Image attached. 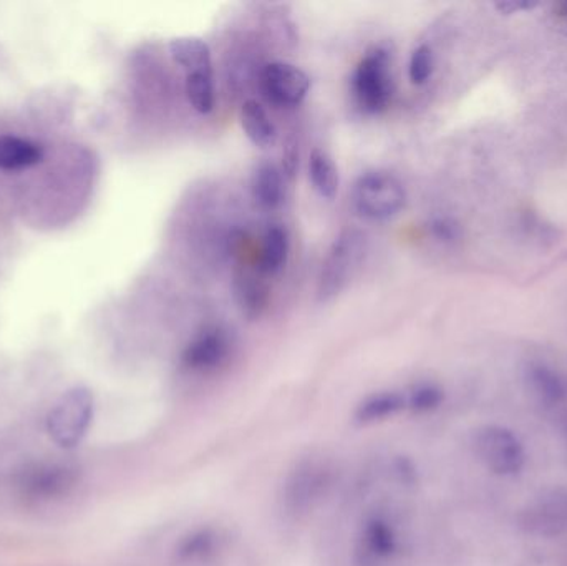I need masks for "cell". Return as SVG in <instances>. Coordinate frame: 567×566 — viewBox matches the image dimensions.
<instances>
[{
    "mask_svg": "<svg viewBox=\"0 0 567 566\" xmlns=\"http://www.w3.org/2000/svg\"><path fill=\"white\" fill-rule=\"evenodd\" d=\"M95 418V398L85 385H75L60 395L47 415V432L60 449L82 444Z\"/></svg>",
    "mask_w": 567,
    "mask_h": 566,
    "instance_id": "1",
    "label": "cell"
},
{
    "mask_svg": "<svg viewBox=\"0 0 567 566\" xmlns=\"http://www.w3.org/2000/svg\"><path fill=\"white\" fill-rule=\"evenodd\" d=\"M406 203L402 182L383 169L363 173L352 189V205L362 218L386 222L395 218Z\"/></svg>",
    "mask_w": 567,
    "mask_h": 566,
    "instance_id": "2",
    "label": "cell"
},
{
    "mask_svg": "<svg viewBox=\"0 0 567 566\" xmlns=\"http://www.w3.org/2000/svg\"><path fill=\"white\" fill-rule=\"evenodd\" d=\"M352 93L363 112L379 113L386 109L393 95L389 50L377 47L360 60L352 76Z\"/></svg>",
    "mask_w": 567,
    "mask_h": 566,
    "instance_id": "3",
    "label": "cell"
},
{
    "mask_svg": "<svg viewBox=\"0 0 567 566\" xmlns=\"http://www.w3.org/2000/svg\"><path fill=\"white\" fill-rule=\"evenodd\" d=\"M363 255H365V236L362 233L349 229L332 243L320 269L319 288H317L320 301H329L340 295L360 268Z\"/></svg>",
    "mask_w": 567,
    "mask_h": 566,
    "instance_id": "4",
    "label": "cell"
},
{
    "mask_svg": "<svg viewBox=\"0 0 567 566\" xmlns=\"http://www.w3.org/2000/svg\"><path fill=\"white\" fill-rule=\"evenodd\" d=\"M79 484V471L60 462H32L16 475L20 497L33 504L66 497Z\"/></svg>",
    "mask_w": 567,
    "mask_h": 566,
    "instance_id": "5",
    "label": "cell"
},
{
    "mask_svg": "<svg viewBox=\"0 0 567 566\" xmlns=\"http://www.w3.org/2000/svg\"><path fill=\"white\" fill-rule=\"evenodd\" d=\"M473 445L480 462L493 474L512 477L525 469V445L509 429L485 425L476 432Z\"/></svg>",
    "mask_w": 567,
    "mask_h": 566,
    "instance_id": "6",
    "label": "cell"
},
{
    "mask_svg": "<svg viewBox=\"0 0 567 566\" xmlns=\"http://www.w3.org/2000/svg\"><path fill=\"white\" fill-rule=\"evenodd\" d=\"M233 341L221 328H209L199 332L182 354V366L193 374H209L218 371L231 358Z\"/></svg>",
    "mask_w": 567,
    "mask_h": 566,
    "instance_id": "7",
    "label": "cell"
},
{
    "mask_svg": "<svg viewBox=\"0 0 567 566\" xmlns=\"http://www.w3.org/2000/svg\"><path fill=\"white\" fill-rule=\"evenodd\" d=\"M259 85L269 102L279 106H296L306 99L310 79L292 63L272 62L262 69Z\"/></svg>",
    "mask_w": 567,
    "mask_h": 566,
    "instance_id": "8",
    "label": "cell"
},
{
    "mask_svg": "<svg viewBox=\"0 0 567 566\" xmlns=\"http://www.w3.org/2000/svg\"><path fill=\"white\" fill-rule=\"evenodd\" d=\"M523 527L532 534L561 535L567 532V492H553L525 512Z\"/></svg>",
    "mask_w": 567,
    "mask_h": 566,
    "instance_id": "9",
    "label": "cell"
},
{
    "mask_svg": "<svg viewBox=\"0 0 567 566\" xmlns=\"http://www.w3.org/2000/svg\"><path fill=\"white\" fill-rule=\"evenodd\" d=\"M396 550V535L385 518H370L362 528L360 555L365 564H383Z\"/></svg>",
    "mask_w": 567,
    "mask_h": 566,
    "instance_id": "10",
    "label": "cell"
},
{
    "mask_svg": "<svg viewBox=\"0 0 567 566\" xmlns=\"http://www.w3.org/2000/svg\"><path fill=\"white\" fill-rule=\"evenodd\" d=\"M221 532L215 527H199L188 532V535L176 545L175 560L182 565H198L215 557L223 547Z\"/></svg>",
    "mask_w": 567,
    "mask_h": 566,
    "instance_id": "11",
    "label": "cell"
},
{
    "mask_svg": "<svg viewBox=\"0 0 567 566\" xmlns=\"http://www.w3.org/2000/svg\"><path fill=\"white\" fill-rule=\"evenodd\" d=\"M323 485H326V471L320 465H300L287 482V502L293 511H302L319 497Z\"/></svg>",
    "mask_w": 567,
    "mask_h": 566,
    "instance_id": "12",
    "label": "cell"
},
{
    "mask_svg": "<svg viewBox=\"0 0 567 566\" xmlns=\"http://www.w3.org/2000/svg\"><path fill=\"white\" fill-rule=\"evenodd\" d=\"M406 408V395L395 391L375 392L357 405L355 421L362 425L389 421Z\"/></svg>",
    "mask_w": 567,
    "mask_h": 566,
    "instance_id": "13",
    "label": "cell"
},
{
    "mask_svg": "<svg viewBox=\"0 0 567 566\" xmlns=\"http://www.w3.org/2000/svg\"><path fill=\"white\" fill-rule=\"evenodd\" d=\"M43 159V148L30 140L20 136H0V169L2 172H19L32 168Z\"/></svg>",
    "mask_w": 567,
    "mask_h": 566,
    "instance_id": "14",
    "label": "cell"
},
{
    "mask_svg": "<svg viewBox=\"0 0 567 566\" xmlns=\"http://www.w3.org/2000/svg\"><path fill=\"white\" fill-rule=\"evenodd\" d=\"M172 59L185 69L186 75L195 72H213L212 50L198 37H178L169 42Z\"/></svg>",
    "mask_w": 567,
    "mask_h": 566,
    "instance_id": "15",
    "label": "cell"
},
{
    "mask_svg": "<svg viewBox=\"0 0 567 566\" xmlns=\"http://www.w3.org/2000/svg\"><path fill=\"white\" fill-rule=\"evenodd\" d=\"M241 125L246 136L258 148H271L278 140V130L269 119L268 112L261 103L248 100L241 109Z\"/></svg>",
    "mask_w": 567,
    "mask_h": 566,
    "instance_id": "16",
    "label": "cell"
},
{
    "mask_svg": "<svg viewBox=\"0 0 567 566\" xmlns=\"http://www.w3.org/2000/svg\"><path fill=\"white\" fill-rule=\"evenodd\" d=\"M252 195L265 208H278L284 199V179L281 169L272 163H262L252 176Z\"/></svg>",
    "mask_w": 567,
    "mask_h": 566,
    "instance_id": "17",
    "label": "cell"
},
{
    "mask_svg": "<svg viewBox=\"0 0 567 566\" xmlns=\"http://www.w3.org/2000/svg\"><path fill=\"white\" fill-rule=\"evenodd\" d=\"M309 178L322 198L332 199L339 192V169L323 150H313L309 159Z\"/></svg>",
    "mask_w": 567,
    "mask_h": 566,
    "instance_id": "18",
    "label": "cell"
},
{
    "mask_svg": "<svg viewBox=\"0 0 567 566\" xmlns=\"http://www.w3.org/2000/svg\"><path fill=\"white\" fill-rule=\"evenodd\" d=\"M287 255H289L287 233L279 226H275L266 233L261 256H259V271L265 275H276L286 265Z\"/></svg>",
    "mask_w": 567,
    "mask_h": 566,
    "instance_id": "19",
    "label": "cell"
},
{
    "mask_svg": "<svg viewBox=\"0 0 567 566\" xmlns=\"http://www.w3.org/2000/svg\"><path fill=\"white\" fill-rule=\"evenodd\" d=\"M236 299L249 318H258L268 305V288L251 275L236 279Z\"/></svg>",
    "mask_w": 567,
    "mask_h": 566,
    "instance_id": "20",
    "label": "cell"
},
{
    "mask_svg": "<svg viewBox=\"0 0 567 566\" xmlns=\"http://www.w3.org/2000/svg\"><path fill=\"white\" fill-rule=\"evenodd\" d=\"M186 96L192 103L193 109L198 113L212 112L215 106V82H213V72H195L186 75L185 82Z\"/></svg>",
    "mask_w": 567,
    "mask_h": 566,
    "instance_id": "21",
    "label": "cell"
},
{
    "mask_svg": "<svg viewBox=\"0 0 567 566\" xmlns=\"http://www.w3.org/2000/svg\"><path fill=\"white\" fill-rule=\"evenodd\" d=\"M529 384L535 394L546 404H558L565 395V389L558 375L546 366H533L529 369Z\"/></svg>",
    "mask_w": 567,
    "mask_h": 566,
    "instance_id": "22",
    "label": "cell"
},
{
    "mask_svg": "<svg viewBox=\"0 0 567 566\" xmlns=\"http://www.w3.org/2000/svg\"><path fill=\"white\" fill-rule=\"evenodd\" d=\"M443 391L435 384H419L406 395V408L419 414H429L442 405Z\"/></svg>",
    "mask_w": 567,
    "mask_h": 566,
    "instance_id": "23",
    "label": "cell"
},
{
    "mask_svg": "<svg viewBox=\"0 0 567 566\" xmlns=\"http://www.w3.org/2000/svg\"><path fill=\"white\" fill-rule=\"evenodd\" d=\"M433 52L429 45L416 47L410 56L409 62V79L413 85H423L429 82L433 73Z\"/></svg>",
    "mask_w": 567,
    "mask_h": 566,
    "instance_id": "24",
    "label": "cell"
},
{
    "mask_svg": "<svg viewBox=\"0 0 567 566\" xmlns=\"http://www.w3.org/2000/svg\"><path fill=\"white\" fill-rule=\"evenodd\" d=\"M432 231L440 241H455L460 236L458 225L450 219H436L432 225Z\"/></svg>",
    "mask_w": 567,
    "mask_h": 566,
    "instance_id": "25",
    "label": "cell"
},
{
    "mask_svg": "<svg viewBox=\"0 0 567 566\" xmlns=\"http://www.w3.org/2000/svg\"><path fill=\"white\" fill-rule=\"evenodd\" d=\"M536 3L532 2H498L496 9L498 12L505 13V16H512V13L522 12V10L535 9Z\"/></svg>",
    "mask_w": 567,
    "mask_h": 566,
    "instance_id": "26",
    "label": "cell"
},
{
    "mask_svg": "<svg viewBox=\"0 0 567 566\" xmlns=\"http://www.w3.org/2000/svg\"><path fill=\"white\" fill-rule=\"evenodd\" d=\"M556 17L567 27V2L558 3V7H556Z\"/></svg>",
    "mask_w": 567,
    "mask_h": 566,
    "instance_id": "27",
    "label": "cell"
}]
</instances>
